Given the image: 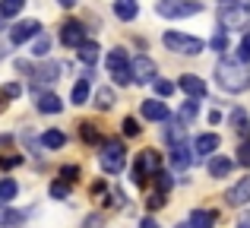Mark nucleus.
<instances>
[{
  "mask_svg": "<svg viewBox=\"0 0 250 228\" xmlns=\"http://www.w3.org/2000/svg\"><path fill=\"white\" fill-rule=\"evenodd\" d=\"M190 162H193V155H190V149L184 146V143L171 146V165H174V171H187Z\"/></svg>",
  "mask_w": 250,
  "mask_h": 228,
  "instance_id": "14",
  "label": "nucleus"
},
{
  "mask_svg": "<svg viewBox=\"0 0 250 228\" xmlns=\"http://www.w3.org/2000/svg\"><path fill=\"white\" fill-rule=\"evenodd\" d=\"M63 143H67V136H63L61 130H48V133H42V146L44 149H61Z\"/></svg>",
  "mask_w": 250,
  "mask_h": 228,
  "instance_id": "22",
  "label": "nucleus"
},
{
  "mask_svg": "<svg viewBox=\"0 0 250 228\" xmlns=\"http://www.w3.org/2000/svg\"><path fill=\"white\" fill-rule=\"evenodd\" d=\"M0 108H3V102H0Z\"/></svg>",
  "mask_w": 250,
  "mask_h": 228,
  "instance_id": "50",
  "label": "nucleus"
},
{
  "mask_svg": "<svg viewBox=\"0 0 250 228\" xmlns=\"http://www.w3.org/2000/svg\"><path fill=\"white\" fill-rule=\"evenodd\" d=\"M61 41L67 44V48H80L85 41V29L76 22V19H67V22L61 25Z\"/></svg>",
  "mask_w": 250,
  "mask_h": 228,
  "instance_id": "9",
  "label": "nucleus"
},
{
  "mask_svg": "<svg viewBox=\"0 0 250 228\" xmlns=\"http://www.w3.org/2000/svg\"><path fill=\"white\" fill-rule=\"evenodd\" d=\"M48 51H51V38H38L35 48H32V54H35V57H44Z\"/></svg>",
  "mask_w": 250,
  "mask_h": 228,
  "instance_id": "36",
  "label": "nucleus"
},
{
  "mask_svg": "<svg viewBox=\"0 0 250 228\" xmlns=\"http://www.w3.org/2000/svg\"><path fill=\"white\" fill-rule=\"evenodd\" d=\"M57 3H61V6H73L76 0H57Z\"/></svg>",
  "mask_w": 250,
  "mask_h": 228,
  "instance_id": "47",
  "label": "nucleus"
},
{
  "mask_svg": "<svg viewBox=\"0 0 250 228\" xmlns=\"http://www.w3.org/2000/svg\"><path fill=\"white\" fill-rule=\"evenodd\" d=\"M35 80H32V86H48V83L57 80V73H61V63H42V67L29 70Z\"/></svg>",
  "mask_w": 250,
  "mask_h": 228,
  "instance_id": "12",
  "label": "nucleus"
},
{
  "mask_svg": "<svg viewBox=\"0 0 250 228\" xmlns=\"http://www.w3.org/2000/svg\"><path fill=\"white\" fill-rule=\"evenodd\" d=\"M95 105L102 108V111H108V108L114 105V92H111V89H98V95H95Z\"/></svg>",
  "mask_w": 250,
  "mask_h": 228,
  "instance_id": "29",
  "label": "nucleus"
},
{
  "mask_svg": "<svg viewBox=\"0 0 250 228\" xmlns=\"http://www.w3.org/2000/svg\"><path fill=\"white\" fill-rule=\"evenodd\" d=\"M48 193H51L54 200H67V197H70V184H67V181H54Z\"/></svg>",
  "mask_w": 250,
  "mask_h": 228,
  "instance_id": "30",
  "label": "nucleus"
},
{
  "mask_svg": "<svg viewBox=\"0 0 250 228\" xmlns=\"http://www.w3.org/2000/svg\"><path fill=\"white\" fill-rule=\"evenodd\" d=\"M165 48L174 51V54H200L206 51V41L203 38H193V35H184V32H165Z\"/></svg>",
  "mask_w": 250,
  "mask_h": 228,
  "instance_id": "5",
  "label": "nucleus"
},
{
  "mask_svg": "<svg viewBox=\"0 0 250 228\" xmlns=\"http://www.w3.org/2000/svg\"><path fill=\"white\" fill-rule=\"evenodd\" d=\"M238 228H250V212H244V216H241V222H238Z\"/></svg>",
  "mask_w": 250,
  "mask_h": 228,
  "instance_id": "46",
  "label": "nucleus"
},
{
  "mask_svg": "<svg viewBox=\"0 0 250 228\" xmlns=\"http://www.w3.org/2000/svg\"><path fill=\"white\" fill-rule=\"evenodd\" d=\"M225 3H231V0H222V6H225Z\"/></svg>",
  "mask_w": 250,
  "mask_h": 228,
  "instance_id": "49",
  "label": "nucleus"
},
{
  "mask_svg": "<svg viewBox=\"0 0 250 228\" xmlns=\"http://www.w3.org/2000/svg\"><path fill=\"white\" fill-rule=\"evenodd\" d=\"M231 127H234V133L241 136V140H250V117L244 114V108H234L231 111Z\"/></svg>",
  "mask_w": 250,
  "mask_h": 228,
  "instance_id": "16",
  "label": "nucleus"
},
{
  "mask_svg": "<svg viewBox=\"0 0 250 228\" xmlns=\"http://www.w3.org/2000/svg\"><path fill=\"white\" fill-rule=\"evenodd\" d=\"M238 61H241V63L250 61V29L244 32V38H241V44H238Z\"/></svg>",
  "mask_w": 250,
  "mask_h": 228,
  "instance_id": "31",
  "label": "nucleus"
},
{
  "mask_svg": "<svg viewBox=\"0 0 250 228\" xmlns=\"http://www.w3.org/2000/svg\"><path fill=\"white\" fill-rule=\"evenodd\" d=\"M140 228H162V225L155 222V219H143V222H140Z\"/></svg>",
  "mask_w": 250,
  "mask_h": 228,
  "instance_id": "44",
  "label": "nucleus"
},
{
  "mask_svg": "<svg viewBox=\"0 0 250 228\" xmlns=\"http://www.w3.org/2000/svg\"><path fill=\"white\" fill-rule=\"evenodd\" d=\"M19 92H22V89H19L16 83H6V86H3V99H16Z\"/></svg>",
  "mask_w": 250,
  "mask_h": 228,
  "instance_id": "43",
  "label": "nucleus"
},
{
  "mask_svg": "<svg viewBox=\"0 0 250 228\" xmlns=\"http://www.w3.org/2000/svg\"><path fill=\"white\" fill-rule=\"evenodd\" d=\"M22 165V155H0V168H16Z\"/></svg>",
  "mask_w": 250,
  "mask_h": 228,
  "instance_id": "38",
  "label": "nucleus"
},
{
  "mask_svg": "<svg viewBox=\"0 0 250 228\" xmlns=\"http://www.w3.org/2000/svg\"><path fill=\"white\" fill-rule=\"evenodd\" d=\"M38 29H42V25H38L35 19H25V22H19V25H13V29H10V41L13 44H25L29 38L38 35Z\"/></svg>",
  "mask_w": 250,
  "mask_h": 228,
  "instance_id": "11",
  "label": "nucleus"
},
{
  "mask_svg": "<svg viewBox=\"0 0 250 228\" xmlns=\"http://www.w3.org/2000/svg\"><path fill=\"white\" fill-rule=\"evenodd\" d=\"M231 168H234V162L225 159V155H212L209 159V174L212 178H225V174H231Z\"/></svg>",
  "mask_w": 250,
  "mask_h": 228,
  "instance_id": "17",
  "label": "nucleus"
},
{
  "mask_svg": "<svg viewBox=\"0 0 250 228\" xmlns=\"http://www.w3.org/2000/svg\"><path fill=\"white\" fill-rule=\"evenodd\" d=\"M80 136H83V143H89V146L102 143V133H98L95 124H80Z\"/></svg>",
  "mask_w": 250,
  "mask_h": 228,
  "instance_id": "24",
  "label": "nucleus"
},
{
  "mask_svg": "<svg viewBox=\"0 0 250 228\" xmlns=\"http://www.w3.org/2000/svg\"><path fill=\"white\" fill-rule=\"evenodd\" d=\"M22 222H25V212L10 209V216H6V225H22Z\"/></svg>",
  "mask_w": 250,
  "mask_h": 228,
  "instance_id": "42",
  "label": "nucleus"
},
{
  "mask_svg": "<svg viewBox=\"0 0 250 228\" xmlns=\"http://www.w3.org/2000/svg\"><path fill=\"white\" fill-rule=\"evenodd\" d=\"M85 99H89V80H83L73 86V105H85Z\"/></svg>",
  "mask_w": 250,
  "mask_h": 228,
  "instance_id": "27",
  "label": "nucleus"
},
{
  "mask_svg": "<svg viewBox=\"0 0 250 228\" xmlns=\"http://www.w3.org/2000/svg\"><path fill=\"white\" fill-rule=\"evenodd\" d=\"M130 73H133V83H152L155 76H159V67H155L152 57L140 54V57L130 61Z\"/></svg>",
  "mask_w": 250,
  "mask_h": 228,
  "instance_id": "8",
  "label": "nucleus"
},
{
  "mask_svg": "<svg viewBox=\"0 0 250 228\" xmlns=\"http://www.w3.org/2000/svg\"><path fill=\"white\" fill-rule=\"evenodd\" d=\"M146 206H149V209H162V206H165V193H152Z\"/></svg>",
  "mask_w": 250,
  "mask_h": 228,
  "instance_id": "41",
  "label": "nucleus"
},
{
  "mask_svg": "<svg viewBox=\"0 0 250 228\" xmlns=\"http://www.w3.org/2000/svg\"><path fill=\"white\" fill-rule=\"evenodd\" d=\"M114 13H117V19L130 22V19H136V13H140V3H136V0H114Z\"/></svg>",
  "mask_w": 250,
  "mask_h": 228,
  "instance_id": "18",
  "label": "nucleus"
},
{
  "mask_svg": "<svg viewBox=\"0 0 250 228\" xmlns=\"http://www.w3.org/2000/svg\"><path fill=\"white\" fill-rule=\"evenodd\" d=\"M177 86L184 89V92L190 95V99H203V95H206V83L200 80V76H181V83H177Z\"/></svg>",
  "mask_w": 250,
  "mask_h": 228,
  "instance_id": "13",
  "label": "nucleus"
},
{
  "mask_svg": "<svg viewBox=\"0 0 250 228\" xmlns=\"http://www.w3.org/2000/svg\"><path fill=\"white\" fill-rule=\"evenodd\" d=\"M155 171H159V152L155 149H143L133 165V184H146V178Z\"/></svg>",
  "mask_w": 250,
  "mask_h": 228,
  "instance_id": "7",
  "label": "nucleus"
},
{
  "mask_svg": "<svg viewBox=\"0 0 250 228\" xmlns=\"http://www.w3.org/2000/svg\"><path fill=\"white\" fill-rule=\"evenodd\" d=\"M225 203L228 206H244V203H250V174H247V178H241L238 184H231V190L225 193Z\"/></svg>",
  "mask_w": 250,
  "mask_h": 228,
  "instance_id": "10",
  "label": "nucleus"
},
{
  "mask_svg": "<svg viewBox=\"0 0 250 228\" xmlns=\"http://www.w3.org/2000/svg\"><path fill=\"white\" fill-rule=\"evenodd\" d=\"M104 63H108V70H111V76H114L117 86H127V83L133 80V73H130V57H127V51H124V48L108 51Z\"/></svg>",
  "mask_w": 250,
  "mask_h": 228,
  "instance_id": "6",
  "label": "nucleus"
},
{
  "mask_svg": "<svg viewBox=\"0 0 250 228\" xmlns=\"http://www.w3.org/2000/svg\"><path fill=\"white\" fill-rule=\"evenodd\" d=\"M6 216H10V209H6V203H0V225H6Z\"/></svg>",
  "mask_w": 250,
  "mask_h": 228,
  "instance_id": "45",
  "label": "nucleus"
},
{
  "mask_svg": "<svg viewBox=\"0 0 250 228\" xmlns=\"http://www.w3.org/2000/svg\"><path fill=\"white\" fill-rule=\"evenodd\" d=\"M152 178H155V184H159V193H168V187H171V174L159 168V171H155Z\"/></svg>",
  "mask_w": 250,
  "mask_h": 228,
  "instance_id": "33",
  "label": "nucleus"
},
{
  "mask_svg": "<svg viewBox=\"0 0 250 228\" xmlns=\"http://www.w3.org/2000/svg\"><path fill=\"white\" fill-rule=\"evenodd\" d=\"M238 165L250 168V140H247V143H241V149H238Z\"/></svg>",
  "mask_w": 250,
  "mask_h": 228,
  "instance_id": "35",
  "label": "nucleus"
},
{
  "mask_svg": "<svg viewBox=\"0 0 250 228\" xmlns=\"http://www.w3.org/2000/svg\"><path fill=\"white\" fill-rule=\"evenodd\" d=\"M212 225H215V212H209V209L190 212V228H212Z\"/></svg>",
  "mask_w": 250,
  "mask_h": 228,
  "instance_id": "20",
  "label": "nucleus"
},
{
  "mask_svg": "<svg viewBox=\"0 0 250 228\" xmlns=\"http://www.w3.org/2000/svg\"><path fill=\"white\" fill-rule=\"evenodd\" d=\"M83 228H104V216H98V212H92V216H85Z\"/></svg>",
  "mask_w": 250,
  "mask_h": 228,
  "instance_id": "37",
  "label": "nucleus"
},
{
  "mask_svg": "<svg viewBox=\"0 0 250 228\" xmlns=\"http://www.w3.org/2000/svg\"><path fill=\"white\" fill-rule=\"evenodd\" d=\"M155 92H159L162 99H168V95L174 92V86H171V83H165V80H155Z\"/></svg>",
  "mask_w": 250,
  "mask_h": 228,
  "instance_id": "39",
  "label": "nucleus"
},
{
  "mask_svg": "<svg viewBox=\"0 0 250 228\" xmlns=\"http://www.w3.org/2000/svg\"><path fill=\"white\" fill-rule=\"evenodd\" d=\"M16 193H19V187H16V181H13V178H3V181H0V203H10Z\"/></svg>",
  "mask_w": 250,
  "mask_h": 228,
  "instance_id": "26",
  "label": "nucleus"
},
{
  "mask_svg": "<svg viewBox=\"0 0 250 228\" xmlns=\"http://www.w3.org/2000/svg\"><path fill=\"white\" fill-rule=\"evenodd\" d=\"M219 22L222 32H231V29H247L250 25V0H231L219 10Z\"/></svg>",
  "mask_w": 250,
  "mask_h": 228,
  "instance_id": "2",
  "label": "nucleus"
},
{
  "mask_svg": "<svg viewBox=\"0 0 250 228\" xmlns=\"http://www.w3.org/2000/svg\"><path fill=\"white\" fill-rule=\"evenodd\" d=\"M155 13L165 16V19H184V16L203 13V3H196V0H159V3H155Z\"/></svg>",
  "mask_w": 250,
  "mask_h": 228,
  "instance_id": "4",
  "label": "nucleus"
},
{
  "mask_svg": "<svg viewBox=\"0 0 250 228\" xmlns=\"http://www.w3.org/2000/svg\"><path fill=\"white\" fill-rule=\"evenodd\" d=\"M98 162H102L104 174H117V171H124V165H127V152H124V143H121V140H104Z\"/></svg>",
  "mask_w": 250,
  "mask_h": 228,
  "instance_id": "3",
  "label": "nucleus"
},
{
  "mask_svg": "<svg viewBox=\"0 0 250 228\" xmlns=\"http://www.w3.org/2000/svg\"><path fill=\"white\" fill-rule=\"evenodd\" d=\"M196 108H200V105H196V99L193 102H184V108L177 111V121H181V124H190L196 117Z\"/></svg>",
  "mask_w": 250,
  "mask_h": 228,
  "instance_id": "28",
  "label": "nucleus"
},
{
  "mask_svg": "<svg viewBox=\"0 0 250 228\" xmlns=\"http://www.w3.org/2000/svg\"><path fill=\"white\" fill-rule=\"evenodd\" d=\"M219 136L215 133H203V136H196V143H193V149L200 152V159H206V155H212L215 149H219Z\"/></svg>",
  "mask_w": 250,
  "mask_h": 228,
  "instance_id": "15",
  "label": "nucleus"
},
{
  "mask_svg": "<svg viewBox=\"0 0 250 228\" xmlns=\"http://www.w3.org/2000/svg\"><path fill=\"white\" fill-rule=\"evenodd\" d=\"M209 48H212V51H225V48H228V41H225V32H219V35H215L212 41H209Z\"/></svg>",
  "mask_w": 250,
  "mask_h": 228,
  "instance_id": "40",
  "label": "nucleus"
},
{
  "mask_svg": "<svg viewBox=\"0 0 250 228\" xmlns=\"http://www.w3.org/2000/svg\"><path fill=\"white\" fill-rule=\"evenodd\" d=\"M61 108H63V102L57 99L54 92H48V95H42V99H38V111H42V114H57Z\"/></svg>",
  "mask_w": 250,
  "mask_h": 228,
  "instance_id": "21",
  "label": "nucleus"
},
{
  "mask_svg": "<svg viewBox=\"0 0 250 228\" xmlns=\"http://www.w3.org/2000/svg\"><path fill=\"white\" fill-rule=\"evenodd\" d=\"M143 117H149V121H165V117H168L165 102H155V99L143 102Z\"/></svg>",
  "mask_w": 250,
  "mask_h": 228,
  "instance_id": "19",
  "label": "nucleus"
},
{
  "mask_svg": "<svg viewBox=\"0 0 250 228\" xmlns=\"http://www.w3.org/2000/svg\"><path fill=\"white\" fill-rule=\"evenodd\" d=\"M215 80H219V86L225 89V92H244V89H250V70L241 61L222 57V61L215 63Z\"/></svg>",
  "mask_w": 250,
  "mask_h": 228,
  "instance_id": "1",
  "label": "nucleus"
},
{
  "mask_svg": "<svg viewBox=\"0 0 250 228\" xmlns=\"http://www.w3.org/2000/svg\"><path fill=\"white\" fill-rule=\"evenodd\" d=\"M121 130H124V136H140V124H136V117H124Z\"/></svg>",
  "mask_w": 250,
  "mask_h": 228,
  "instance_id": "32",
  "label": "nucleus"
},
{
  "mask_svg": "<svg viewBox=\"0 0 250 228\" xmlns=\"http://www.w3.org/2000/svg\"><path fill=\"white\" fill-rule=\"evenodd\" d=\"M76 178H80V165H63V168H61V181H67V184H73Z\"/></svg>",
  "mask_w": 250,
  "mask_h": 228,
  "instance_id": "34",
  "label": "nucleus"
},
{
  "mask_svg": "<svg viewBox=\"0 0 250 228\" xmlns=\"http://www.w3.org/2000/svg\"><path fill=\"white\" fill-rule=\"evenodd\" d=\"M177 228H190V222H184V225H177Z\"/></svg>",
  "mask_w": 250,
  "mask_h": 228,
  "instance_id": "48",
  "label": "nucleus"
},
{
  "mask_svg": "<svg viewBox=\"0 0 250 228\" xmlns=\"http://www.w3.org/2000/svg\"><path fill=\"white\" fill-rule=\"evenodd\" d=\"M76 51H80V61H83V63H95V61H98V44H95V41H83Z\"/></svg>",
  "mask_w": 250,
  "mask_h": 228,
  "instance_id": "23",
  "label": "nucleus"
},
{
  "mask_svg": "<svg viewBox=\"0 0 250 228\" xmlns=\"http://www.w3.org/2000/svg\"><path fill=\"white\" fill-rule=\"evenodd\" d=\"M25 0H0V19H13L19 10H22Z\"/></svg>",
  "mask_w": 250,
  "mask_h": 228,
  "instance_id": "25",
  "label": "nucleus"
}]
</instances>
